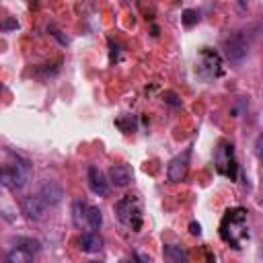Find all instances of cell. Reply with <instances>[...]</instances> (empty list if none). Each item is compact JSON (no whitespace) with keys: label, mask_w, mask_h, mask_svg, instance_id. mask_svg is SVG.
<instances>
[{"label":"cell","mask_w":263,"mask_h":263,"mask_svg":"<svg viewBox=\"0 0 263 263\" xmlns=\"http://www.w3.org/2000/svg\"><path fill=\"white\" fill-rule=\"evenodd\" d=\"M164 259H168V261H177V263H185V261H189V255H187V251L185 249H181V247H177V245H166L164 247Z\"/></svg>","instance_id":"cell-15"},{"label":"cell","mask_w":263,"mask_h":263,"mask_svg":"<svg viewBox=\"0 0 263 263\" xmlns=\"http://www.w3.org/2000/svg\"><path fill=\"white\" fill-rule=\"evenodd\" d=\"M109 181L115 187H127L134 181V173L125 164H115V166L109 168Z\"/></svg>","instance_id":"cell-11"},{"label":"cell","mask_w":263,"mask_h":263,"mask_svg":"<svg viewBox=\"0 0 263 263\" xmlns=\"http://www.w3.org/2000/svg\"><path fill=\"white\" fill-rule=\"evenodd\" d=\"M86 177H88V187H90V191L95 195H99V197H107L109 195V183H107V179L103 177V173L97 166H88Z\"/></svg>","instance_id":"cell-10"},{"label":"cell","mask_w":263,"mask_h":263,"mask_svg":"<svg viewBox=\"0 0 263 263\" xmlns=\"http://www.w3.org/2000/svg\"><path fill=\"white\" fill-rule=\"evenodd\" d=\"M189 156H191V148H187L183 154L175 156L166 168V177L171 183H181L185 177H187V171H189Z\"/></svg>","instance_id":"cell-7"},{"label":"cell","mask_w":263,"mask_h":263,"mask_svg":"<svg viewBox=\"0 0 263 263\" xmlns=\"http://www.w3.org/2000/svg\"><path fill=\"white\" fill-rule=\"evenodd\" d=\"M251 39H253V35H251L247 29L232 31V33L224 39V51H226V58H228L230 62H234V64H240V62L249 55Z\"/></svg>","instance_id":"cell-2"},{"label":"cell","mask_w":263,"mask_h":263,"mask_svg":"<svg viewBox=\"0 0 263 263\" xmlns=\"http://www.w3.org/2000/svg\"><path fill=\"white\" fill-rule=\"evenodd\" d=\"M236 8H238L240 14H245L247 8H249V0H236Z\"/></svg>","instance_id":"cell-19"},{"label":"cell","mask_w":263,"mask_h":263,"mask_svg":"<svg viewBox=\"0 0 263 263\" xmlns=\"http://www.w3.org/2000/svg\"><path fill=\"white\" fill-rule=\"evenodd\" d=\"M164 97H168V99H166V103H171V105H175V107H179V105H181V101H175L177 97H175L173 92H166Z\"/></svg>","instance_id":"cell-21"},{"label":"cell","mask_w":263,"mask_h":263,"mask_svg":"<svg viewBox=\"0 0 263 263\" xmlns=\"http://www.w3.org/2000/svg\"><path fill=\"white\" fill-rule=\"evenodd\" d=\"M103 224V216H101V210L97 205H88V212H86V226L90 230H99Z\"/></svg>","instance_id":"cell-16"},{"label":"cell","mask_w":263,"mask_h":263,"mask_svg":"<svg viewBox=\"0 0 263 263\" xmlns=\"http://www.w3.org/2000/svg\"><path fill=\"white\" fill-rule=\"evenodd\" d=\"M189 232L195 234V236H199V234H201V226H199L197 222H191V224H189Z\"/></svg>","instance_id":"cell-20"},{"label":"cell","mask_w":263,"mask_h":263,"mask_svg":"<svg viewBox=\"0 0 263 263\" xmlns=\"http://www.w3.org/2000/svg\"><path fill=\"white\" fill-rule=\"evenodd\" d=\"M199 72L205 78H216V76L222 74V60L214 49H210V47L201 49V53H199Z\"/></svg>","instance_id":"cell-5"},{"label":"cell","mask_w":263,"mask_h":263,"mask_svg":"<svg viewBox=\"0 0 263 263\" xmlns=\"http://www.w3.org/2000/svg\"><path fill=\"white\" fill-rule=\"evenodd\" d=\"M136 259H140V261H150V257H146V255H136Z\"/></svg>","instance_id":"cell-22"},{"label":"cell","mask_w":263,"mask_h":263,"mask_svg":"<svg viewBox=\"0 0 263 263\" xmlns=\"http://www.w3.org/2000/svg\"><path fill=\"white\" fill-rule=\"evenodd\" d=\"M6 259H8L10 263H29V261L33 259V253H29V251H23V249L14 247V249L6 255Z\"/></svg>","instance_id":"cell-17"},{"label":"cell","mask_w":263,"mask_h":263,"mask_svg":"<svg viewBox=\"0 0 263 263\" xmlns=\"http://www.w3.org/2000/svg\"><path fill=\"white\" fill-rule=\"evenodd\" d=\"M12 245L18 247V249H23V251H29V253H33V255L41 251V242L35 240V238H27V236H16V238H12Z\"/></svg>","instance_id":"cell-14"},{"label":"cell","mask_w":263,"mask_h":263,"mask_svg":"<svg viewBox=\"0 0 263 263\" xmlns=\"http://www.w3.org/2000/svg\"><path fill=\"white\" fill-rule=\"evenodd\" d=\"M47 205H58L62 199H64V187L55 181H43L41 187H39V193H37Z\"/></svg>","instance_id":"cell-9"},{"label":"cell","mask_w":263,"mask_h":263,"mask_svg":"<svg viewBox=\"0 0 263 263\" xmlns=\"http://www.w3.org/2000/svg\"><path fill=\"white\" fill-rule=\"evenodd\" d=\"M45 210H47V203L39 195H27L23 199V214L33 222L43 220L45 218Z\"/></svg>","instance_id":"cell-8"},{"label":"cell","mask_w":263,"mask_h":263,"mask_svg":"<svg viewBox=\"0 0 263 263\" xmlns=\"http://www.w3.org/2000/svg\"><path fill=\"white\" fill-rule=\"evenodd\" d=\"M29 179V162L23 164H2L0 166V185L12 191H18L27 185Z\"/></svg>","instance_id":"cell-3"},{"label":"cell","mask_w":263,"mask_h":263,"mask_svg":"<svg viewBox=\"0 0 263 263\" xmlns=\"http://www.w3.org/2000/svg\"><path fill=\"white\" fill-rule=\"evenodd\" d=\"M86 212H88V205L82 199H74V203H72V222H74L76 228L86 226Z\"/></svg>","instance_id":"cell-13"},{"label":"cell","mask_w":263,"mask_h":263,"mask_svg":"<svg viewBox=\"0 0 263 263\" xmlns=\"http://www.w3.org/2000/svg\"><path fill=\"white\" fill-rule=\"evenodd\" d=\"M181 21H183L185 27H193V25H197V21H199V12L193 10V8H187V10H183Z\"/></svg>","instance_id":"cell-18"},{"label":"cell","mask_w":263,"mask_h":263,"mask_svg":"<svg viewBox=\"0 0 263 263\" xmlns=\"http://www.w3.org/2000/svg\"><path fill=\"white\" fill-rule=\"evenodd\" d=\"M80 249L84 253H99L103 249V238L97 232H92V230L90 232H84L80 236Z\"/></svg>","instance_id":"cell-12"},{"label":"cell","mask_w":263,"mask_h":263,"mask_svg":"<svg viewBox=\"0 0 263 263\" xmlns=\"http://www.w3.org/2000/svg\"><path fill=\"white\" fill-rule=\"evenodd\" d=\"M0 90H2V86H0Z\"/></svg>","instance_id":"cell-23"},{"label":"cell","mask_w":263,"mask_h":263,"mask_svg":"<svg viewBox=\"0 0 263 263\" xmlns=\"http://www.w3.org/2000/svg\"><path fill=\"white\" fill-rule=\"evenodd\" d=\"M115 216L123 226L138 232L142 228V201H140V197L136 193L123 195L115 203Z\"/></svg>","instance_id":"cell-1"},{"label":"cell","mask_w":263,"mask_h":263,"mask_svg":"<svg viewBox=\"0 0 263 263\" xmlns=\"http://www.w3.org/2000/svg\"><path fill=\"white\" fill-rule=\"evenodd\" d=\"M216 166L222 175L236 179V160H234V150L232 144H222L216 152Z\"/></svg>","instance_id":"cell-6"},{"label":"cell","mask_w":263,"mask_h":263,"mask_svg":"<svg viewBox=\"0 0 263 263\" xmlns=\"http://www.w3.org/2000/svg\"><path fill=\"white\" fill-rule=\"evenodd\" d=\"M247 218H245V210L242 208H234V210H230L228 214H226V224H230V228H232V232H230V236H226L224 240L226 242H230L234 249H240L238 247V242H240V238H245L247 236V222H245Z\"/></svg>","instance_id":"cell-4"}]
</instances>
